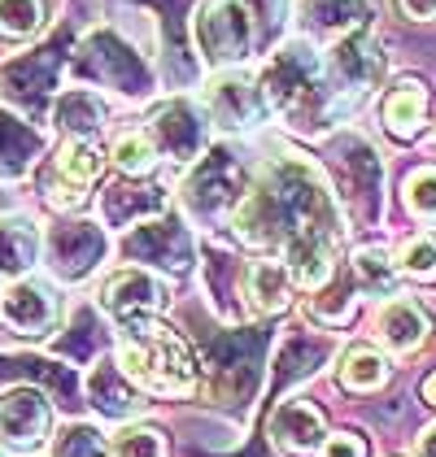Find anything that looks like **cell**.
<instances>
[{
    "label": "cell",
    "mask_w": 436,
    "mask_h": 457,
    "mask_svg": "<svg viewBox=\"0 0 436 457\" xmlns=\"http://www.w3.org/2000/svg\"><path fill=\"white\" fill-rule=\"evenodd\" d=\"M401 201L419 222H436V166H419L401 183Z\"/></svg>",
    "instance_id": "obj_34"
},
{
    "label": "cell",
    "mask_w": 436,
    "mask_h": 457,
    "mask_svg": "<svg viewBox=\"0 0 436 457\" xmlns=\"http://www.w3.org/2000/svg\"><path fill=\"white\" fill-rule=\"evenodd\" d=\"M349 275H354V283H358V292H363V296H375V301L398 296L401 266H398V257H393L384 245H363L358 248V253L349 257Z\"/></svg>",
    "instance_id": "obj_28"
},
{
    "label": "cell",
    "mask_w": 436,
    "mask_h": 457,
    "mask_svg": "<svg viewBox=\"0 0 436 457\" xmlns=\"http://www.w3.org/2000/svg\"><path fill=\"white\" fill-rule=\"evenodd\" d=\"M393 379V361L371 345H349L336 357V384L345 392H380Z\"/></svg>",
    "instance_id": "obj_27"
},
{
    "label": "cell",
    "mask_w": 436,
    "mask_h": 457,
    "mask_svg": "<svg viewBox=\"0 0 436 457\" xmlns=\"http://www.w3.org/2000/svg\"><path fill=\"white\" fill-rule=\"evenodd\" d=\"M340 166H345V183H349V210L363 227H375L384 213V166L375 157V148L358 136L340 144Z\"/></svg>",
    "instance_id": "obj_14"
},
{
    "label": "cell",
    "mask_w": 436,
    "mask_h": 457,
    "mask_svg": "<svg viewBox=\"0 0 436 457\" xmlns=\"http://www.w3.org/2000/svg\"><path fill=\"white\" fill-rule=\"evenodd\" d=\"M148 136H153L162 157H171L180 166H192L210 148V113L201 105H192V101H166V105L153 109Z\"/></svg>",
    "instance_id": "obj_11"
},
{
    "label": "cell",
    "mask_w": 436,
    "mask_h": 457,
    "mask_svg": "<svg viewBox=\"0 0 436 457\" xmlns=\"http://www.w3.org/2000/svg\"><path fill=\"white\" fill-rule=\"evenodd\" d=\"M109 122V105L96 87H66L53 101V127L66 140H96Z\"/></svg>",
    "instance_id": "obj_20"
},
{
    "label": "cell",
    "mask_w": 436,
    "mask_h": 457,
    "mask_svg": "<svg viewBox=\"0 0 436 457\" xmlns=\"http://www.w3.org/2000/svg\"><path fill=\"white\" fill-rule=\"evenodd\" d=\"M266 431H271V445H275L280 453L314 457L327 440V419H323V410H319L314 401L289 396V401H280V405L271 410Z\"/></svg>",
    "instance_id": "obj_15"
},
{
    "label": "cell",
    "mask_w": 436,
    "mask_h": 457,
    "mask_svg": "<svg viewBox=\"0 0 436 457\" xmlns=\"http://www.w3.org/2000/svg\"><path fill=\"white\" fill-rule=\"evenodd\" d=\"M44 201L53 205V210H62V213H71L79 210L83 201H88V187H79V183H71L66 175H48V183H44Z\"/></svg>",
    "instance_id": "obj_36"
},
{
    "label": "cell",
    "mask_w": 436,
    "mask_h": 457,
    "mask_svg": "<svg viewBox=\"0 0 436 457\" xmlns=\"http://www.w3.org/2000/svg\"><path fill=\"white\" fill-rule=\"evenodd\" d=\"M88 401H92V410L109 422H131L140 410H145V387L136 384L122 366H118V357H101V361H92V370H88Z\"/></svg>",
    "instance_id": "obj_16"
},
{
    "label": "cell",
    "mask_w": 436,
    "mask_h": 457,
    "mask_svg": "<svg viewBox=\"0 0 436 457\" xmlns=\"http://www.w3.org/2000/svg\"><path fill=\"white\" fill-rule=\"evenodd\" d=\"M257 162H249V153L240 144H210L180 183V201L183 210L192 213L197 222H210L222 227L231 222V213L240 205V196L249 192V179H254Z\"/></svg>",
    "instance_id": "obj_4"
},
{
    "label": "cell",
    "mask_w": 436,
    "mask_h": 457,
    "mask_svg": "<svg viewBox=\"0 0 436 457\" xmlns=\"http://www.w3.org/2000/svg\"><path fill=\"white\" fill-rule=\"evenodd\" d=\"M323 66H327V83H331L340 109L354 113L380 87V79L389 71V57L380 53L375 36L363 27V31H349V36L331 39L323 53Z\"/></svg>",
    "instance_id": "obj_7"
},
{
    "label": "cell",
    "mask_w": 436,
    "mask_h": 457,
    "mask_svg": "<svg viewBox=\"0 0 436 457\" xmlns=\"http://www.w3.org/2000/svg\"><path fill=\"white\" fill-rule=\"evenodd\" d=\"M0 318H4L18 336L39 340V336H48V331L57 327L62 310H57V296H53L48 283L36 279V275H22V279H13L4 287V314Z\"/></svg>",
    "instance_id": "obj_17"
},
{
    "label": "cell",
    "mask_w": 436,
    "mask_h": 457,
    "mask_svg": "<svg viewBox=\"0 0 436 457\" xmlns=\"http://www.w3.org/2000/svg\"><path fill=\"white\" fill-rule=\"evenodd\" d=\"M39 153H44V136L27 118L0 105V179H27L36 170Z\"/></svg>",
    "instance_id": "obj_23"
},
{
    "label": "cell",
    "mask_w": 436,
    "mask_h": 457,
    "mask_svg": "<svg viewBox=\"0 0 436 457\" xmlns=\"http://www.w3.org/2000/svg\"><path fill=\"white\" fill-rule=\"evenodd\" d=\"M118 366L145 387L148 396H192L197 392V357L180 336L153 318H136L118 327Z\"/></svg>",
    "instance_id": "obj_3"
},
{
    "label": "cell",
    "mask_w": 436,
    "mask_h": 457,
    "mask_svg": "<svg viewBox=\"0 0 436 457\" xmlns=\"http://www.w3.org/2000/svg\"><path fill=\"white\" fill-rule=\"evenodd\" d=\"M53 170L66 175L71 183H79V187H92L101 179V170H105V153L96 148V140H66L62 153L53 157Z\"/></svg>",
    "instance_id": "obj_30"
},
{
    "label": "cell",
    "mask_w": 436,
    "mask_h": 457,
    "mask_svg": "<svg viewBox=\"0 0 436 457\" xmlns=\"http://www.w3.org/2000/svg\"><path fill=\"white\" fill-rule=\"evenodd\" d=\"M109 457H171V449H166V436L153 422L131 419L109 436Z\"/></svg>",
    "instance_id": "obj_31"
},
{
    "label": "cell",
    "mask_w": 436,
    "mask_h": 457,
    "mask_svg": "<svg viewBox=\"0 0 436 457\" xmlns=\"http://www.w3.org/2000/svg\"><path fill=\"white\" fill-rule=\"evenodd\" d=\"M201 109L210 113V122L231 131V136H249L271 118V101L262 92V79L245 66H227L214 71V79L201 92Z\"/></svg>",
    "instance_id": "obj_8"
},
{
    "label": "cell",
    "mask_w": 436,
    "mask_h": 457,
    "mask_svg": "<svg viewBox=\"0 0 436 457\" xmlns=\"http://www.w3.org/2000/svg\"><path fill=\"white\" fill-rule=\"evenodd\" d=\"M105 253H109L105 227L88 222V218H62L44 236V266L53 270V279L62 283H83L88 275H96Z\"/></svg>",
    "instance_id": "obj_10"
},
{
    "label": "cell",
    "mask_w": 436,
    "mask_h": 457,
    "mask_svg": "<svg viewBox=\"0 0 436 457\" xmlns=\"http://www.w3.org/2000/svg\"><path fill=\"white\" fill-rule=\"evenodd\" d=\"M39 253H44V236H39V227L31 218H22V213L0 218V279L13 283L22 275H31Z\"/></svg>",
    "instance_id": "obj_25"
},
{
    "label": "cell",
    "mask_w": 436,
    "mask_h": 457,
    "mask_svg": "<svg viewBox=\"0 0 436 457\" xmlns=\"http://www.w3.org/2000/svg\"><path fill=\"white\" fill-rule=\"evenodd\" d=\"M192 44L210 71L245 66L257 44V13L245 0H201L192 9Z\"/></svg>",
    "instance_id": "obj_5"
},
{
    "label": "cell",
    "mask_w": 436,
    "mask_h": 457,
    "mask_svg": "<svg viewBox=\"0 0 436 457\" xmlns=\"http://www.w3.org/2000/svg\"><path fill=\"white\" fill-rule=\"evenodd\" d=\"M122 253H127V262L148 266V270L188 275L192 262H197V240H192V231L183 227V218L157 213V218L136 222V227L122 236Z\"/></svg>",
    "instance_id": "obj_9"
},
{
    "label": "cell",
    "mask_w": 436,
    "mask_h": 457,
    "mask_svg": "<svg viewBox=\"0 0 436 457\" xmlns=\"http://www.w3.org/2000/svg\"><path fill=\"white\" fill-rule=\"evenodd\" d=\"M96 305L105 310L118 327L122 322H136V318H153L166 310V279L148 266H122L113 270L101 292H96Z\"/></svg>",
    "instance_id": "obj_13"
},
{
    "label": "cell",
    "mask_w": 436,
    "mask_h": 457,
    "mask_svg": "<svg viewBox=\"0 0 436 457\" xmlns=\"http://www.w3.org/2000/svg\"><path fill=\"white\" fill-rule=\"evenodd\" d=\"M419 392H423V405H432V410H436V370L423 379V387H419Z\"/></svg>",
    "instance_id": "obj_41"
},
{
    "label": "cell",
    "mask_w": 436,
    "mask_h": 457,
    "mask_svg": "<svg viewBox=\"0 0 436 457\" xmlns=\"http://www.w3.org/2000/svg\"><path fill=\"white\" fill-rule=\"evenodd\" d=\"M406 22H436V0H393Z\"/></svg>",
    "instance_id": "obj_38"
},
{
    "label": "cell",
    "mask_w": 436,
    "mask_h": 457,
    "mask_svg": "<svg viewBox=\"0 0 436 457\" xmlns=\"http://www.w3.org/2000/svg\"><path fill=\"white\" fill-rule=\"evenodd\" d=\"M398 266L406 279H436V240L432 236H410L398 248Z\"/></svg>",
    "instance_id": "obj_35"
},
{
    "label": "cell",
    "mask_w": 436,
    "mask_h": 457,
    "mask_svg": "<svg viewBox=\"0 0 436 457\" xmlns=\"http://www.w3.org/2000/svg\"><path fill=\"white\" fill-rule=\"evenodd\" d=\"M53 440V405L39 387H4L0 392V445L18 453H36Z\"/></svg>",
    "instance_id": "obj_12"
},
{
    "label": "cell",
    "mask_w": 436,
    "mask_h": 457,
    "mask_svg": "<svg viewBox=\"0 0 436 457\" xmlns=\"http://www.w3.org/2000/svg\"><path fill=\"white\" fill-rule=\"evenodd\" d=\"M306 39H340L366 27V0H301L297 9Z\"/></svg>",
    "instance_id": "obj_22"
},
{
    "label": "cell",
    "mask_w": 436,
    "mask_h": 457,
    "mask_svg": "<svg viewBox=\"0 0 436 457\" xmlns=\"http://www.w3.org/2000/svg\"><path fill=\"white\" fill-rule=\"evenodd\" d=\"M292 287L297 279L280 257H257L245 270V301L254 314H284L292 305Z\"/></svg>",
    "instance_id": "obj_21"
},
{
    "label": "cell",
    "mask_w": 436,
    "mask_h": 457,
    "mask_svg": "<svg viewBox=\"0 0 436 457\" xmlns=\"http://www.w3.org/2000/svg\"><path fill=\"white\" fill-rule=\"evenodd\" d=\"M380 122L393 140H415L428 122V87L423 79H401L398 87L380 101Z\"/></svg>",
    "instance_id": "obj_24"
},
{
    "label": "cell",
    "mask_w": 436,
    "mask_h": 457,
    "mask_svg": "<svg viewBox=\"0 0 436 457\" xmlns=\"http://www.w3.org/2000/svg\"><path fill=\"white\" fill-rule=\"evenodd\" d=\"M257 79H262V92L271 101V113H280L297 131L323 136V131H331L345 118V109H340L331 83H327L323 53L310 39L280 44Z\"/></svg>",
    "instance_id": "obj_2"
},
{
    "label": "cell",
    "mask_w": 436,
    "mask_h": 457,
    "mask_svg": "<svg viewBox=\"0 0 436 457\" xmlns=\"http://www.w3.org/2000/svg\"><path fill=\"white\" fill-rule=\"evenodd\" d=\"M245 4L257 13V22H275L284 13V0H245Z\"/></svg>",
    "instance_id": "obj_39"
},
{
    "label": "cell",
    "mask_w": 436,
    "mask_h": 457,
    "mask_svg": "<svg viewBox=\"0 0 436 457\" xmlns=\"http://www.w3.org/2000/svg\"><path fill=\"white\" fill-rule=\"evenodd\" d=\"M109 162L127 179H145L157 170L162 153H157V144H153V136H148V127H145V131H122V136H113Z\"/></svg>",
    "instance_id": "obj_29"
},
{
    "label": "cell",
    "mask_w": 436,
    "mask_h": 457,
    "mask_svg": "<svg viewBox=\"0 0 436 457\" xmlns=\"http://www.w3.org/2000/svg\"><path fill=\"white\" fill-rule=\"evenodd\" d=\"M0 314H4V292H0Z\"/></svg>",
    "instance_id": "obj_42"
},
{
    "label": "cell",
    "mask_w": 436,
    "mask_h": 457,
    "mask_svg": "<svg viewBox=\"0 0 436 457\" xmlns=\"http://www.w3.org/2000/svg\"><path fill=\"white\" fill-rule=\"evenodd\" d=\"M358 283L349 275V266H340L323 287H314L310 292V301H306V318L314 322V327H349L354 314H358Z\"/></svg>",
    "instance_id": "obj_26"
},
{
    "label": "cell",
    "mask_w": 436,
    "mask_h": 457,
    "mask_svg": "<svg viewBox=\"0 0 436 457\" xmlns=\"http://www.w3.org/2000/svg\"><path fill=\"white\" fill-rule=\"evenodd\" d=\"M0 457H4V445H0Z\"/></svg>",
    "instance_id": "obj_43"
},
{
    "label": "cell",
    "mask_w": 436,
    "mask_h": 457,
    "mask_svg": "<svg viewBox=\"0 0 436 457\" xmlns=\"http://www.w3.org/2000/svg\"><path fill=\"white\" fill-rule=\"evenodd\" d=\"M48 22V4L44 0H0V39H36Z\"/></svg>",
    "instance_id": "obj_32"
},
{
    "label": "cell",
    "mask_w": 436,
    "mask_h": 457,
    "mask_svg": "<svg viewBox=\"0 0 436 457\" xmlns=\"http://www.w3.org/2000/svg\"><path fill=\"white\" fill-rule=\"evenodd\" d=\"M74 74L88 79V83H96V87L122 92L127 101L153 96V71H148V62L122 36H113V31H92V36L79 44Z\"/></svg>",
    "instance_id": "obj_6"
},
{
    "label": "cell",
    "mask_w": 436,
    "mask_h": 457,
    "mask_svg": "<svg viewBox=\"0 0 436 457\" xmlns=\"http://www.w3.org/2000/svg\"><path fill=\"white\" fill-rule=\"evenodd\" d=\"M53 457H109V440L92 422H71L53 440Z\"/></svg>",
    "instance_id": "obj_33"
},
{
    "label": "cell",
    "mask_w": 436,
    "mask_h": 457,
    "mask_svg": "<svg viewBox=\"0 0 436 457\" xmlns=\"http://www.w3.org/2000/svg\"><path fill=\"white\" fill-rule=\"evenodd\" d=\"M245 270H249V262H240L227 248H210V257H205V292H210V305H214V314L222 322H240L245 310H249Z\"/></svg>",
    "instance_id": "obj_19"
},
{
    "label": "cell",
    "mask_w": 436,
    "mask_h": 457,
    "mask_svg": "<svg viewBox=\"0 0 436 457\" xmlns=\"http://www.w3.org/2000/svg\"><path fill=\"white\" fill-rule=\"evenodd\" d=\"M415 457H436V422H428V427L415 436Z\"/></svg>",
    "instance_id": "obj_40"
},
{
    "label": "cell",
    "mask_w": 436,
    "mask_h": 457,
    "mask_svg": "<svg viewBox=\"0 0 436 457\" xmlns=\"http://www.w3.org/2000/svg\"><path fill=\"white\" fill-rule=\"evenodd\" d=\"M236 240L257 253H275L292 270L297 287L314 292L340 270L345 218L323 170L292 148H275L257 162L249 192L227 222Z\"/></svg>",
    "instance_id": "obj_1"
},
{
    "label": "cell",
    "mask_w": 436,
    "mask_h": 457,
    "mask_svg": "<svg viewBox=\"0 0 436 457\" xmlns=\"http://www.w3.org/2000/svg\"><path fill=\"white\" fill-rule=\"evenodd\" d=\"M432 336V318L419 301L410 296H389L380 301V314H375V340L389 353H415L428 345Z\"/></svg>",
    "instance_id": "obj_18"
},
{
    "label": "cell",
    "mask_w": 436,
    "mask_h": 457,
    "mask_svg": "<svg viewBox=\"0 0 436 457\" xmlns=\"http://www.w3.org/2000/svg\"><path fill=\"white\" fill-rule=\"evenodd\" d=\"M319 457H371V449H366L363 431H349V427H345V431H327Z\"/></svg>",
    "instance_id": "obj_37"
}]
</instances>
